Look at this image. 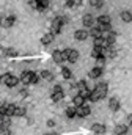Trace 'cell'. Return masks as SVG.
Listing matches in <instances>:
<instances>
[{
  "mask_svg": "<svg viewBox=\"0 0 132 135\" xmlns=\"http://www.w3.org/2000/svg\"><path fill=\"white\" fill-rule=\"evenodd\" d=\"M128 123H129V126H132V113L128 116Z\"/></svg>",
  "mask_w": 132,
  "mask_h": 135,
  "instance_id": "ee69618b",
  "label": "cell"
},
{
  "mask_svg": "<svg viewBox=\"0 0 132 135\" xmlns=\"http://www.w3.org/2000/svg\"><path fill=\"white\" fill-rule=\"evenodd\" d=\"M16 107H17V105H14V104H8V102H5V104L0 105V113H2V115H6V116L11 118V116H14Z\"/></svg>",
  "mask_w": 132,
  "mask_h": 135,
  "instance_id": "3957f363",
  "label": "cell"
},
{
  "mask_svg": "<svg viewBox=\"0 0 132 135\" xmlns=\"http://www.w3.org/2000/svg\"><path fill=\"white\" fill-rule=\"evenodd\" d=\"M52 41H54V35L50 33V32L46 33V35H43V38H41V44H43V46H47V44H50Z\"/></svg>",
  "mask_w": 132,
  "mask_h": 135,
  "instance_id": "d6986e66",
  "label": "cell"
},
{
  "mask_svg": "<svg viewBox=\"0 0 132 135\" xmlns=\"http://www.w3.org/2000/svg\"><path fill=\"white\" fill-rule=\"evenodd\" d=\"M62 55H63V60L69 61V63H76L79 60V52L76 49H65L62 52Z\"/></svg>",
  "mask_w": 132,
  "mask_h": 135,
  "instance_id": "6da1fadb",
  "label": "cell"
},
{
  "mask_svg": "<svg viewBox=\"0 0 132 135\" xmlns=\"http://www.w3.org/2000/svg\"><path fill=\"white\" fill-rule=\"evenodd\" d=\"M128 131H129V127L126 126V124H118L116 127H115V135H126L128 134Z\"/></svg>",
  "mask_w": 132,
  "mask_h": 135,
  "instance_id": "e0dca14e",
  "label": "cell"
},
{
  "mask_svg": "<svg viewBox=\"0 0 132 135\" xmlns=\"http://www.w3.org/2000/svg\"><path fill=\"white\" fill-rule=\"evenodd\" d=\"M79 94L87 101V99H90V94H91V91L88 90V88H85V90H82V91H79Z\"/></svg>",
  "mask_w": 132,
  "mask_h": 135,
  "instance_id": "836d02e7",
  "label": "cell"
},
{
  "mask_svg": "<svg viewBox=\"0 0 132 135\" xmlns=\"http://www.w3.org/2000/svg\"><path fill=\"white\" fill-rule=\"evenodd\" d=\"M72 88H76V90L82 91V90H85V88H87V82H85V80H79L76 85H72Z\"/></svg>",
  "mask_w": 132,
  "mask_h": 135,
  "instance_id": "83f0119b",
  "label": "cell"
},
{
  "mask_svg": "<svg viewBox=\"0 0 132 135\" xmlns=\"http://www.w3.org/2000/svg\"><path fill=\"white\" fill-rule=\"evenodd\" d=\"M105 131H107V127H105L104 124H101V123H95V124L91 126V132L96 134V135H104Z\"/></svg>",
  "mask_w": 132,
  "mask_h": 135,
  "instance_id": "9c48e42d",
  "label": "cell"
},
{
  "mask_svg": "<svg viewBox=\"0 0 132 135\" xmlns=\"http://www.w3.org/2000/svg\"><path fill=\"white\" fill-rule=\"evenodd\" d=\"M88 36H90L88 32H87V30H83V28H80V30H76V32H74V38H76L77 41H85Z\"/></svg>",
  "mask_w": 132,
  "mask_h": 135,
  "instance_id": "7c38bea8",
  "label": "cell"
},
{
  "mask_svg": "<svg viewBox=\"0 0 132 135\" xmlns=\"http://www.w3.org/2000/svg\"><path fill=\"white\" fill-rule=\"evenodd\" d=\"M14 22H16V16H14V14H11V16H6V17H3L2 27H3V28H11V27L14 25Z\"/></svg>",
  "mask_w": 132,
  "mask_h": 135,
  "instance_id": "ba28073f",
  "label": "cell"
},
{
  "mask_svg": "<svg viewBox=\"0 0 132 135\" xmlns=\"http://www.w3.org/2000/svg\"><path fill=\"white\" fill-rule=\"evenodd\" d=\"M0 82H2V75H0Z\"/></svg>",
  "mask_w": 132,
  "mask_h": 135,
  "instance_id": "7dc6e473",
  "label": "cell"
},
{
  "mask_svg": "<svg viewBox=\"0 0 132 135\" xmlns=\"http://www.w3.org/2000/svg\"><path fill=\"white\" fill-rule=\"evenodd\" d=\"M49 135H60V134H57V132H50Z\"/></svg>",
  "mask_w": 132,
  "mask_h": 135,
  "instance_id": "bcb514c9",
  "label": "cell"
},
{
  "mask_svg": "<svg viewBox=\"0 0 132 135\" xmlns=\"http://www.w3.org/2000/svg\"><path fill=\"white\" fill-rule=\"evenodd\" d=\"M39 82V75L36 74V72H33V77H32V82H30V85H36Z\"/></svg>",
  "mask_w": 132,
  "mask_h": 135,
  "instance_id": "d590c367",
  "label": "cell"
},
{
  "mask_svg": "<svg viewBox=\"0 0 132 135\" xmlns=\"http://www.w3.org/2000/svg\"><path fill=\"white\" fill-rule=\"evenodd\" d=\"M50 98H52V101L54 102H60L63 98H65V93H63V91H60V93H52Z\"/></svg>",
  "mask_w": 132,
  "mask_h": 135,
  "instance_id": "4316f807",
  "label": "cell"
},
{
  "mask_svg": "<svg viewBox=\"0 0 132 135\" xmlns=\"http://www.w3.org/2000/svg\"><path fill=\"white\" fill-rule=\"evenodd\" d=\"M62 75H63V79L69 80V79L72 77V72H71V69H69V68H62Z\"/></svg>",
  "mask_w": 132,
  "mask_h": 135,
  "instance_id": "f546056e",
  "label": "cell"
},
{
  "mask_svg": "<svg viewBox=\"0 0 132 135\" xmlns=\"http://www.w3.org/2000/svg\"><path fill=\"white\" fill-rule=\"evenodd\" d=\"M120 17H121V21L126 22V24L132 22V13L129 11V9H123V11L120 13Z\"/></svg>",
  "mask_w": 132,
  "mask_h": 135,
  "instance_id": "5bb4252c",
  "label": "cell"
},
{
  "mask_svg": "<svg viewBox=\"0 0 132 135\" xmlns=\"http://www.w3.org/2000/svg\"><path fill=\"white\" fill-rule=\"evenodd\" d=\"M101 99H102V98H101V94H99L96 90H93V91H91V94H90V99H88V101L98 102V101H101Z\"/></svg>",
  "mask_w": 132,
  "mask_h": 135,
  "instance_id": "484cf974",
  "label": "cell"
},
{
  "mask_svg": "<svg viewBox=\"0 0 132 135\" xmlns=\"http://www.w3.org/2000/svg\"><path fill=\"white\" fill-rule=\"evenodd\" d=\"M90 5H91V6H93V8H102V6H104V2H102V0H91V2H90Z\"/></svg>",
  "mask_w": 132,
  "mask_h": 135,
  "instance_id": "e575fe53",
  "label": "cell"
},
{
  "mask_svg": "<svg viewBox=\"0 0 132 135\" xmlns=\"http://www.w3.org/2000/svg\"><path fill=\"white\" fill-rule=\"evenodd\" d=\"M41 77H43L44 80H47V82L54 80V74H52V71H49V69H44V71H41Z\"/></svg>",
  "mask_w": 132,
  "mask_h": 135,
  "instance_id": "44dd1931",
  "label": "cell"
},
{
  "mask_svg": "<svg viewBox=\"0 0 132 135\" xmlns=\"http://www.w3.org/2000/svg\"><path fill=\"white\" fill-rule=\"evenodd\" d=\"M95 22H96V21H95V17H93L91 14H85V16L82 17V24H83L85 27H90V28H91V27L95 25Z\"/></svg>",
  "mask_w": 132,
  "mask_h": 135,
  "instance_id": "4fadbf2b",
  "label": "cell"
},
{
  "mask_svg": "<svg viewBox=\"0 0 132 135\" xmlns=\"http://www.w3.org/2000/svg\"><path fill=\"white\" fill-rule=\"evenodd\" d=\"M116 55H118V52H116V47H115V46L107 47V57H109V58H115Z\"/></svg>",
  "mask_w": 132,
  "mask_h": 135,
  "instance_id": "603a6c76",
  "label": "cell"
},
{
  "mask_svg": "<svg viewBox=\"0 0 132 135\" xmlns=\"http://www.w3.org/2000/svg\"><path fill=\"white\" fill-rule=\"evenodd\" d=\"M19 55V52L16 50V49H5V57H17Z\"/></svg>",
  "mask_w": 132,
  "mask_h": 135,
  "instance_id": "4dcf8cb0",
  "label": "cell"
},
{
  "mask_svg": "<svg viewBox=\"0 0 132 135\" xmlns=\"http://www.w3.org/2000/svg\"><path fill=\"white\" fill-rule=\"evenodd\" d=\"M65 5L68 6V8H74V6H79V5H82V2H80V0H68Z\"/></svg>",
  "mask_w": 132,
  "mask_h": 135,
  "instance_id": "1f68e13d",
  "label": "cell"
},
{
  "mask_svg": "<svg viewBox=\"0 0 132 135\" xmlns=\"http://www.w3.org/2000/svg\"><path fill=\"white\" fill-rule=\"evenodd\" d=\"M66 116L69 118V119H72V118H76V107H68L66 108Z\"/></svg>",
  "mask_w": 132,
  "mask_h": 135,
  "instance_id": "f1b7e54d",
  "label": "cell"
},
{
  "mask_svg": "<svg viewBox=\"0 0 132 135\" xmlns=\"http://www.w3.org/2000/svg\"><path fill=\"white\" fill-rule=\"evenodd\" d=\"M19 94H21V96H24V98H27V96H29V91L24 88V90H21V93H19Z\"/></svg>",
  "mask_w": 132,
  "mask_h": 135,
  "instance_id": "b9f144b4",
  "label": "cell"
},
{
  "mask_svg": "<svg viewBox=\"0 0 132 135\" xmlns=\"http://www.w3.org/2000/svg\"><path fill=\"white\" fill-rule=\"evenodd\" d=\"M96 91H98L99 94H101V98L104 99L105 96H107V90H109V83L107 82H99L98 85H96V88H95Z\"/></svg>",
  "mask_w": 132,
  "mask_h": 135,
  "instance_id": "52a82bcc",
  "label": "cell"
},
{
  "mask_svg": "<svg viewBox=\"0 0 132 135\" xmlns=\"http://www.w3.org/2000/svg\"><path fill=\"white\" fill-rule=\"evenodd\" d=\"M47 126H49V127H54V126H55V121H54V119H49V121H47Z\"/></svg>",
  "mask_w": 132,
  "mask_h": 135,
  "instance_id": "7bdbcfd3",
  "label": "cell"
},
{
  "mask_svg": "<svg viewBox=\"0 0 132 135\" xmlns=\"http://www.w3.org/2000/svg\"><path fill=\"white\" fill-rule=\"evenodd\" d=\"M47 8H49V2H47V0H38V8H36L38 11L43 13V11H46Z\"/></svg>",
  "mask_w": 132,
  "mask_h": 135,
  "instance_id": "7402d4cb",
  "label": "cell"
},
{
  "mask_svg": "<svg viewBox=\"0 0 132 135\" xmlns=\"http://www.w3.org/2000/svg\"><path fill=\"white\" fill-rule=\"evenodd\" d=\"M58 19H60V22H62L63 25H65V24H68V22H69V17H68V16H58Z\"/></svg>",
  "mask_w": 132,
  "mask_h": 135,
  "instance_id": "74e56055",
  "label": "cell"
},
{
  "mask_svg": "<svg viewBox=\"0 0 132 135\" xmlns=\"http://www.w3.org/2000/svg\"><path fill=\"white\" fill-rule=\"evenodd\" d=\"M0 134L2 135H13V132H11V129H3V131H0Z\"/></svg>",
  "mask_w": 132,
  "mask_h": 135,
  "instance_id": "60d3db41",
  "label": "cell"
},
{
  "mask_svg": "<svg viewBox=\"0 0 132 135\" xmlns=\"http://www.w3.org/2000/svg\"><path fill=\"white\" fill-rule=\"evenodd\" d=\"M52 60L57 63V65H62L65 60H63V55H62V50H54L52 52Z\"/></svg>",
  "mask_w": 132,
  "mask_h": 135,
  "instance_id": "2e32d148",
  "label": "cell"
},
{
  "mask_svg": "<svg viewBox=\"0 0 132 135\" xmlns=\"http://www.w3.org/2000/svg\"><path fill=\"white\" fill-rule=\"evenodd\" d=\"M25 115H27V110H25V107H16L14 116H19V118H22V116H25Z\"/></svg>",
  "mask_w": 132,
  "mask_h": 135,
  "instance_id": "d4e9b609",
  "label": "cell"
},
{
  "mask_svg": "<svg viewBox=\"0 0 132 135\" xmlns=\"http://www.w3.org/2000/svg\"><path fill=\"white\" fill-rule=\"evenodd\" d=\"M120 107H121V104H120V99H118V98H110V99H109V108H110L112 112H118Z\"/></svg>",
  "mask_w": 132,
  "mask_h": 135,
  "instance_id": "8fae6325",
  "label": "cell"
},
{
  "mask_svg": "<svg viewBox=\"0 0 132 135\" xmlns=\"http://www.w3.org/2000/svg\"><path fill=\"white\" fill-rule=\"evenodd\" d=\"M96 22H98V27H107V25H112V19H110L109 14H102V16H99L98 19H96Z\"/></svg>",
  "mask_w": 132,
  "mask_h": 135,
  "instance_id": "8992f818",
  "label": "cell"
},
{
  "mask_svg": "<svg viewBox=\"0 0 132 135\" xmlns=\"http://www.w3.org/2000/svg\"><path fill=\"white\" fill-rule=\"evenodd\" d=\"M32 77H33V71H24V72L21 74V82H22L24 85H30Z\"/></svg>",
  "mask_w": 132,
  "mask_h": 135,
  "instance_id": "30bf717a",
  "label": "cell"
},
{
  "mask_svg": "<svg viewBox=\"0 0 132 135\" xmlns=\"http://www.w3.org/2000/svg\"><path fill=\"white\" fill-rule=\"evenodd\" d=\"M90 113H91V108L88 105H82V107L76 108V116H79V118H87Z\"/></svg>",
  "mask_w": 132,
  "mask_h": 135,
  "instance_id": "5b68a950",
  "label": "cell"
},
{
  "mask_svg": "<svg viewBox=\"0 0 132 135\" xmlns=\"http://www.w3.org/2000/svg\"><path fill=\"white\" fill-rule=\"evenodd\" d=\"M90 36H93V39H98V38H102V32L99 30L98 27H91L90 32H88Z\"/></svg>",
  "mask_w": 132,
  "mask_h": 135,
  "instance_id": "ffe728a7",
  "label": "cell"
},
{
  "mask_svg": "<svg viewBox=\"0 0 132 135\" xmlns=\"http://www.w3.org/2000/svg\"><path fill=\"white\" fill-rule=\"evenodd\" d=\"M29 6H32V8L36 9V8H38V0H36V2H35V0H30V2H29Z\"/></svg>",
  "mask_w": 132,
  "mask_h": 135,
  "instance_id": "ab89813d",
  "label": "cell"
},
{
  "mask_svg": "<svg viewBox=\"0 0 132 135\" xmlns=\"http://www.w3.org/2000/svg\"><path fill=\"white\" fill-rule=\"evenodd\" d=\"M2 83H3V85H6L8 88H13V86H16V85L19 83V79L6 72V74H3V75H2Z\"/></svg>",
  "mask_w": 132,
  "mask_h": 135,
  "instance_id": "7a4b0ae2",
  "label": "cell"
},
{
  "mask_svg": "<svg viewBox=\"0 0 132 135\" xmlns=\"http://www.w3.org/2000/svg\"><path fill=\"white\" fill-rule=\"evenodd\" d=\"M102 72H104V71H102V68L95 66L90 72H88V77H90V79H99V77L102 75Z\"/></svg>",
  "mask_w": 132,
  "mask_h": 135,
  "instance_id": "9a60e30c",
  "label": "cell"
},
{
  "mask_svg": "<svg viewBox=\"0 0 132 135\" xmlns=\"http://www.w3.org/2000/svg\"><path fill=\"white\" fill-rule=\"evenodd\" d=\"M3 129H11V121H10V118H6L3 123H0V131H3Z\"/></svg>",
  "mask_w": 132,
  "mask_h": 135,
  "instance_id": "d6a6232c",
  "label": "cell"
},
{
  "mask_svg": "<svg viewBox=\"0 0 132 135\" xmlns=\"http://www.w3.org/2000/svg\"><path fill=\"white\" fill-rule=\"evenodd\" d=\"M104 63H105V58H104V57H101V58L96 60V66H98V68H102V66H104Z\"/></svg>",
  "mask_w": 132,
  "mask_h": 135,
  "instance_id": "8d00e7d4",
  "label": "cell"
},
{
  "mask_svg": "<svg viewBox=\"0 0 132 135\" xmlns=\"http://www.w3.org/2000/svg\"><path fill=\"white\" fill-rule=\"evenodd\" d=\"M60 91H63V88H62V85H55V86L52 88V93H60Z\"/></svg>",
  "mask_w": 132,
  "mask_h": 135,
  "instance_id": "f35d334b",
  "label": "cell"
},
{
  "mask_svg": "<svg viewBox=\"0 0 132 135\" xmlns=\"http://www.w3.org/2000/svg\"><path fill=\"white\" fill-rule=\"evenodd\" d=\"M72 104H74L76 108H77V107H82V105H85V99H83L80 94H76V96L72 98Z\"/></svg>",
  "mask_w": 132,
  "mask_h": 135,
  "instance_id": "ac0fdd59",
  "label": "cell"
},
{
  "mask_svg": "<svg viewBox=\"0 0 132 135\" xmlns=\"http://www.w3.org/2000/svg\"><path fill=\"white\" fill-rule=\"evenodd\" d=\"M0 49H2V44H0Z\"/></svg>",
  "mask_w": 132,
  "mask_h": 135,
  "instance_id": "c3c4849f",
  "label": "cell"
},
{
  "mask_svg": "<svg viewBox=\"0 0 132 135\" xmlns=\"http://www.w3.org/2000/svg\"><path fill=\"white\" fill-rule=\"evenodd\" d=\"M93 47H107V44H105V39H104V38L93 39Z\"/></svg>",
  "mask_w": 132,
  "mask_h": 135,
  "instance_id": "cb8c5ba5",
  "label": "cell"
},
{
  "mask_svg": "<svg viewBox=\"0 0 132 135\" xmlns=\"http://www.w3.org/2000/svg\"><path fill=\"white\" fill-rule=\"evenodd\" d=\"M2 22H3V17L0 16V27H2Z\"/></svg>",
  "mask_w": 132,
  "mask_h": 135,
  "instance_id": "f6af8a7d",
  "label": "cell"
},
{
  "mask_svg": "<svg viewBox=\"0 0 132 135\" xmlns=\"http://www.w3.org/2000/svg\"><path fill=\"white\" fill-rule=\"evenodd\" d=\"M62 27H63V24L60 22V19H58V16L57 17H54V21H52V24H50V33L54 35H58L62 32Z\"/></svg>",
  "mask_w": 132,
  "mask_h": 135,
  "instance_id": "277c9868",
  "label": "cell"
}]
</instances>
